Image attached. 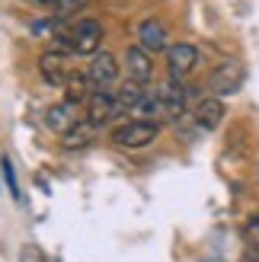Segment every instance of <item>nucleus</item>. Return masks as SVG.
Wrapping results in <instances>:
<instances>
[{
    "label": "nucleus",
    "mask_w": 259,
    "mask_h": 262,
    "mask_svg": "<svg viewBox=\"0 0 259 262\" xmlns=\"http://www.w3.org/2000/svg\"><path fill=\"white\" fill-rule=\"evenodd\" d=\"M61 51L68 55H80V58H93L99 55V45H102V23L96 19H77L68 26V32L58 38Z\"/></svg>",
    "instance_id": "f257e3e1"
},
{
    "label": "nucleus",
    "mask_w": 259,
    "mask_h": 262,
    "mask_svg": "<svg viewBox=\"0 0 259 262\" xmlns=\"http://www.w3.org/2000/svg\"><path fill=\"white\" fill-rule=\"evenodd\" d=\"M157 138H160V122H147V119H132L112 131L115 147H125V150H144Z\"/></svg>",
    "instance_id": "f03ea898"
},
{
    "label": "nucleus",
    "mask_w": 259,
    "mask_h": 262,
    "mask_svg": "<svg viewBox=\"0 0 259 262\" xmlns=\"http://www.w3.org/2000/svg\"><path fill=\"white\" fill-rule=\"evenodd\" d=\"M243 77H247V71H243V64L237 58H224L214 64V71L208 74V93L214 99H224V96H234L237 90L243 86Z\"/></svg>",
    "instance_id": "7ed1b4c3"
},
{
    "label": "nucleus",
    "mask_w": 259,
    "mask_h": 262,
    "mask_svg": "<svg viewBox=\"0 0 259 262\" xmlns=\"http://www.w3.org/2000/svg\"><path fill=\"white\" fill-rule=\"evenodd\" d=\"M154 99H157V119L179 122L186 115V86L179 80H166L154 86Z\"/></svg>",
    "instance_id": "20e7f679"
},
{
    "label": "nucleus",
    "mask_w": 259,
    "mask_h": 262,
    "mask_svg": "<svg viewBox=\"0 0 259 262\" xmlns=\"http://www.w3.org/2000/svg\"><path fill=\"white\" fill-rule=\"evenodd\" d=\"M115 115H119V106H115V93L112 90H93L83 102V122L90 128H106Z\"/></svg>",
    "instance_id": "39448f33"
},
{
    "label": "nucleus",
    "mask_w": 259,
    "mask_h": 262,
    "mask_svg": "<svg viewBox=\"0 0 259 262\" xmlns=\"http://www.w3.org/2000/svg\"><path fill=\"white\" fill-rule=\"evenodd\" d=\"M199 68V48L189 42H176L166 48V71H170V80H183L192 71Z\"/></svg>",
    "instance_id": "423d86ee"
},
{
    "label": "nucleus",
    "mask_w": 259,
    "mask_h": 262,
    "mask_svg": "<svg viewBox=\"0 0 259 262\" xmlns=\"http://www.w3.org/2000/svg\"><path fill=\"white\" fill-rule=\"evenodd\" d=\"M38 74H42L45 83H51V86H64V83H68V77L74 74V68H71V55H68V51H61V48L45 51V55L38 58Z\"/></svg>",
    "instance_id": "0eeeda50"
},
{
    "label": "nucleus",
    "mask_w": 259,
    "mask_h": 262,
    "mask_svg": "<svg viewBox=\"0 0 259 262\" xmlns=\"http://www.w3.org/2000/svg\"><path fill=\"white\" fill-rule=\"evenodd\" d=\"M83 74H87V80L93 90H109L115 83V77H119V61H115V55H109V51H99V55L90 58Z\"/></svg>",
    "instance_id": "6e6552de"
},
{
    "label": "nucleus",
    "mask_w": 259,
    "mask_h": 262,
    "mask_svg": "<svg viewBox=\"0 0 259 262\" xmlns=\"http://www.w3.org/2000/svg\"><path fill=\"white\" fill-rule=\"evenodd\" d=\"M138 48H144L147 55L170 48V32L160 19H141L138 23Z\"/></svg>",
    "instance_id": "1a4fd4ad"
},
{
    "label": "nucleus",
    "mask_w": 259,
    "mask_h": 262,
    "mask_svg": "<svg viewBox=\"0 0 259 262\" xmlns=\"http://www.w3.org/2000/svg\"><path fill=\"white\" fill-rule=\"evenodd\" d=\"M125 71H128V80L138 83V86H147L150 83V77H154V61L144 48H138L132 45L125 51Z\"/></svg>",
    "instance_id": "9d476101"
},
{
    "label": "nucleus",
    "mask_w": 259,
    "mask_h": 262,
    "mask_svg": "<svg viewBox=\"0 0 259 262\" xmlns=\"http://www.w3.org/2000/svg\"><path fill=\"white\" fill-rule=\"evenodd\" d=\"M224 115H227V109H224V99H214V96H208V99H202L199 106H196V112H192V122H196L202 131H214V128H221Z\"/></svg>",
    "instance_id": "9b49d317"
},
{
    "label": "nucleus",
    "mask_w": 259,
    "mask_h": 262,
    "mask_svg": "<svg viewBox=\"0 0 259 262\" xmlns=\"http://www.w3.org/2000/svg\"><path fill=\"white\" fill-rule=\"evenodd\" d=\"M80 122V115H77V106L74 102H68V99H61V102H55L48 112H45V125L51 128V131H58V135H64L71 125H77Z\"/></svg>",
    "instance_id": "f8f14e48"
},
{
    "label": "nucleus",
    "mask_w": 259,
    "mask_h": 262,
    "mask_svg": "<svg viewBox=\"0 0 259 262\" xmlns=\"http://www.w3.org/2000/svg\"><path fill=\"white\" fill-rule=\"evenodd\" d=\"M93 135H96V128H90V125L80 119L77 125H71V128L61 135V144H64L68 150H80V147H87V144L93 141Z\"/></svg>",
    "instance_id": "ddd939ff"
},
{
    "label": "nucleus",
    "mask_w": 259,
    "mask_h": 262,
    "mask_svg": "<svg viewBox=\"0 0 259 262\" xmlns=\"http://www.w3.org/2000/svg\"><path fill=\"white\" fill-rule=\"evenodd\" d=\"M90 7V0H55V4H51L48 10V16H55V19H64V23H71L77 13H83Z\"/></svg>",
    "instance_id": "4468645a"
},
{
    "label": "nucleus",
    "mask_w": 259,
    "mask_h": 262,
    "mask_svg": "<svg viewBox=\"0 0 259 262\" xmlns=\"http://www.w3.org/2000/svg\"><path fill=\"white\" fill-rule=\"evenodd\" d=\"M0 166H4V179H7V186H10V195H13V199H19V186H16V173H13V160H10V157H4V163H0Z\"/></svg>",
    "instance_id": "2eb2a0df"
},
{
    "label": "nucleus",
    "mask_w": 259,
    "mask_h": 262,
    "mask_svg": "<svg viewBox=\"0 0 259 262\" xmlns=\"http://www.w3.org/2000/svg\"><path fill=\"white\" fill-rule=\"evenodd\" d=\"M19 262H45V256H42V250H38V246H23Z\"/></svg>",
    "instance_id": "dca6fc26"
},
{
    "label": "nucleus",
    "mask_w": 259,
    "mask_h": 262,
    "mask_svg": "<svg viewBox=\"0 0 259 262\" xmlns=\"http://www.w3.org/2000/svg\"><path fill=\"white\" fill-rule=\"evenodd\" d=\"M32 4H42V7H51V4H55V0H32Z\"/></svg>",
    "instance_id": "f3484780"
}]
</instances>
